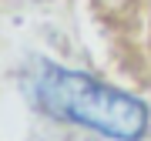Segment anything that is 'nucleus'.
Returning a JSON list of instances; mask_svg holds the SVG:
<instances>
[{"instance_id":"f257e3e1","label":"nucleus","mask_w":151,"mask_h":141,"mask_svg":"<svg viewBox=\"0 0 151 141\" xmlns=\"http://www.w3.org/2000/svg\"><path fill=\"white\" fill-rule=\"evenodd\" d=\"M37 101L47 114H54L60 121L94 128L118 141H138L148 128V111L138 98L64 67L40 70Z\"/></svg>"}]
</instances>
